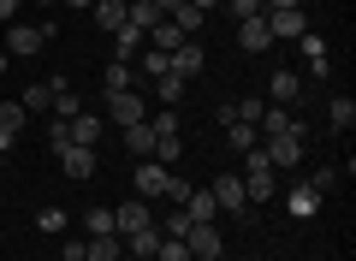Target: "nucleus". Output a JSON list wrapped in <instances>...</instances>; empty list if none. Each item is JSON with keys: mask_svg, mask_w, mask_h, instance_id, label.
<instances>
[{"mask_svg": "<svg viewBox=\"0 0 356 261\" xmlns=\"http://www.w3.org/2000/svg\"><path fill=\"white\" fill-rule=\"evenodd\" d=\"M18 107H24V113H48V107H54V77H42V84H24Z\"/></svg>", "mask_w": 356, "mask_h": 261, "instance_id": "21", "label": "nucleus"}, {"mask_svg": "<svg viewBox=\"0 0 356 261\" xmlns=\"http://www.w3.org/2000/svg\"><path fill=\"white\" fill-rule=\"evenodd\" d=\"M172 24H178V36H196V30H202V13H196L191 0H184V6L172 13Z\"/></svg>", "mask_w": 356, "mask_h": 261, "instance_id": "33", "label": "nucleus"}, {"mask_svg": "<svg viewBox=\"0 0 356 261\" xmlns=\"http://www.w3.org/2000/svg\"><path fill=\"white\" fill-rule=\"evenodd\" d=\"M297 95H303V84H297V72H273V77H267V107H291V101Z\"/></svg>", "mask_w": 356, "mask_h": 261, "instance_id": "11", "label": "nucleus"}, {"mask_svg": "<svg viewBox=\"0 0 356 261\" xmlns=\"http://www.w3.org/2000/svg\"><path fill=\"white\" fill-rule=\"evenodd\" d=\"M119 261H137V255H119Z\"/></svg>", "mask_w": 356, "mask_h": 261, "instance_id": "44", "label": "nucleus"}, {"mask_svg": "<svg viewBox=\"0 0 356 261\" xmlns=\"http://www.w3.org/2000/svg\"><path fill=\"white\" fill-rule=\"evenodd\" d=\"M48 36H54L48 24H13V30H6V54H18V60H36Z\"/></svg>", "mask_w": 356, "mask_h": 261, "instance_id": "4", "label": "nucleus"}, {"mask_svg": "<svg viewBox=\"0 0 356 261\" xmlns=\"http://www.w3.org/2000/svg\"><path fill=\"white\" fill-rule=\"evenodd\" d=\"M119 255H125V237H119V232L89 237V244H83V261H119Z\"/></svg>", "mask_w": 356, "mask_h": 261, "instance_id": "19", "label": "nucleus"}, {"mask_svg": "<svg viewBox=\"0 0 356 261\" xmlns=\"http://www.w3.org/2000/svg\"><path fill=\"white\" fill-rule=\"evenodd\" d=\"M65 226H72V220H65V208H42L36 214V232H48V237H60Z\"/></svg>", "mask_w": 356, "mask_h": 261, "instance_id": "32", "label": "nucleus"}, {"mask_svg": "<svg viewBox=\"0 0 356 261\" xmlns=\"http://www.w3.org/2000/svg\"><path fill=\"white\" fill-rule=\"evenodd\" d=\"M54 261H65V255H54Z\"/></svg>", "mask_w": 356, "mask_h": 261, "instance_id": "46", "label": "nucleus"}, {"mask_svg": "<svg viewBox=\"0 0 356 261\" xmlns=\"http://www.w3.org/2000/svg\"><path fill=\"white\" fill-rule=\"evenodd\" d=\"M48 113H54V125H72L77 113H83V101H77V89H65L60 77H54V107H48Z\"/></svg>", "mask_w": 356, "mask_h": 261, "instance_id": "16", "label": "nucleus"}, {"mask_svg": "<svg viewBox=\"0 0 356 261\" xmlns=\"http://www.w3.org/2000/svg\"><path fill=\"white\" fill-rule=\"evenodd\" d=\"M226 6H232V18H238V24H243V18H261V13H267L261 0H226Z\"/></svg>", "mask_w": 356, "mask_h": 261, "instance_id": "35", "label": "nucleus"}, {"mask_svg": "<svg viewBox=\"0 0 356 261\" xmlns=\"http://www.w3.org/2000/svg\"><path fill=\"white\" fill-rule=\"evenodd\" d=\"M184 196H191V184H184V178H166V202H178V208H184Z\"/></svg>", "mask_w": 356, "mask_h": 261, "instance_id": "37", "label": "nucleus"}, {"mask_svg": "<svg viewBox=\"0 0 356 261\" xmlns=\"http://www.w3.org/2000/svg\"><path fill=\"white\" fill-rule=\"evenodd\" d=\"M13 13H18V0H0V24H13Z\"/></svg>", "mask_w": 356, "mask_h": 261, "instance_id": "39", "label": "nucleus"}, {"mask_svg": "<svg viewBox=\"0 0 356 261\" xmlns=\"http://www.w3.org/2000/svg\"><path fill=\"white\" fill-rule=\"evenodd\" d=\"M250 155V173H243V196L250 202H273V190H280V173H273V161H267V149L255 143V149H243Z\"/></svg>", "mask_w": 356, "mask_h": 261, "instance_id": "1", "label": "nucleus"}, {"mask_svg": "<svg viewBox=\"0 0 356 261\" xmlns=\"http://www.w3.org/2000/svg\"><path fill=\"white\" fill-rule=\"evenodd\" d=\"M261 18H267V36H273V42H297V36H309L303 6H285V13H261Z\"/></svg>", "mask_w": 356, "mask_h": 261, "instance_id": "6", "label": "nucleus"}, {"mask_svg": "<svg viewBox=\"0 0 356 261\" xmlns=\"http://www.w3.org/2000/svg\"><path fill=\"white\" fill-rule=\"evenodd\" d=\"M297 48H303L309 72H315V77H327V42H321V36H297Z\"/></svg>", "mask_w": 356, "mask_h": 261, "instance_id": "25", "label": "nucleus"}, {"mask_svg": "<svg viewBox=\"0 0 356 261\" xmlns=\"http://www.w3.org/2000/svg\"><path fill=\"white\" fill-rule=\"evenodd\" d=\"M184 214H191L196 226H214V220H220V208H214V190H208V184H202V190H191V196H184Z\"/></svg>", "mask_w": 356, "mask_h": 261, "instance_id": "17", "label": "nucleus"}, {"mask_svg": "<svg viewBox=\"0 0 356 261\" xmlns=\"http://www.w3.org/2000/svg\"><path fill=\"white\" fill-rule=\"evenodd\" d=\"M178 6H184V0H154V13H161V18H172Z\"/></svg>", "mask_w": 356, "mask_h": 261, "instance_id": "38", "label": "nucleus"}, {"mask_svg": "<svg viewBox=\"0 0 356 261\" xmlns=\"http://www.w3.org/2000/svg\"><path fill=\"white\" fill-rule=\"evenodd\" d=\"M60 173L77 178V184H89L95 178V149H60Z\"/></svg>", "mask_w": 356, "mask_h": 261, "instance_id": "12", "label": "nucleus"}, {"mask_svg": "<svg viewBox=\"0 0 356 261\" xmlns=\"http://www.w3.org/2000/svg\"><path fill=\"white\" fill-rule=\"evenodd\" d=\"M285 208H291V220H309V214H321V190L309 184H291V196H285Z\"/></svg>", "mask_w": 356, "mask_h": 261, "instance_id": "14", "label": "nucleus"}, {"mask_svg": "<svg viewBox=\"0 0 356 261\" xmlns=\"http://www.w3.org/2000/svg\"><path fill=\"white\" fill-rule=\"evenodd\" d=\"M102 89H107V95H119V89H137V72H131V60H107Z\"/></svg>", "mask_w": 356, "mask_h": 261, "instance_id": "20", "label": "nucleus"}, {"mask_svg": "<svg viewBox=\"0 0 356 261\" xmlns=\"http://www.w3.org/2000/svg\"><path fill=\"white\" fill-rule=\"evenodd\" d=\"M172 72L184 77V84H191V77L202 72V42H196V36H191V42H178V48H172Z\"/></svg>", "mask_w": 356, "mask_h": 261, "instance_id": "15", "label": "nucleus"}, {"mask_svg": "<svg viewBox=\"0 0 356 261\" xmlns=\"http://www.w3.org/2000/svg\"><path fill=\"white\" fill-rule=\"evenodd\" d=\"M191 6H196V13H208V6H226V0H191Z\"/></svg>", "mask_w": 356, "mask_h": 261, "instance_id": "40", "label": "nucleus"}, {"mask_svg": "<svg viewBox=\"0 0 356 261\" xmlns=\"http://www.w3.org/2000/svg\"><path fill=\"white\" fill-rule=\"evenodd\" d=\"M89 13H95V24H102L107 36H113V30L125 24V0H95V6H89Z\"/></svg>", "mask_w": 356, "mask_h": 261, "instance_id": "24", "label": "nucleus"}, {"mask_svg": "<svg viewBox=\"0 0 356 261\" xmlns=\"http://www.w3.org/2000/svg\"><path fill=\"white\" fill-rule=\"evenodd\" d=\"M143 42H149V48H161V54H172L178 42H191V36H178V24H172V18H161V24H154Z\"/></svg>", "mask_w": 356, "mask_h": 261, "instance_id": "23", "label": "nucleus"}, {"mask_svg": "<svg viewBox=\"0 0 356 261\" xmlns=\"http://www.w3.org/2000/svg\"><path fill=\"white\" fill-rule=\"evenodd\" d=\"M83 232L89 237H107V232H113V208H89L83 214Z\"/></svg>", "mask_w": 356, "mask_h": 261, "instance_id": "29", "label": "nucleus"}, {"mask_svg": "<svg viewBox=\"0 0 356 261\" xmlns=\"http://www.w3.org/2000/svg\"><path fill=\"white\" fill-rule=\"evenodd\" d=\"M309 184H315V190H321V196H327V190H332V184H339V173H332V166H321V173H309Z\"/></svg>", "mask_w": 356, "mask_h": 261, "instance_id": "36", "label": "nucleus"}, {"mask_svg": "<svg viewBox=\"0 0 356 261\" xmlns=\"http://www.w3.org/2000/svg\"><path fill=\"white\" fill-rule=\"evenodd\" d=\"M184 249H191V261H214V255H226V237H220V226H191Z\"/></svg>", "mask_w": 356, "mask_h": 261, "instance_id": "8", "label": "nucleus"}, {"mask_svg": "<svg viewBox=\"0 0 356 261\" xmlns=\"http://www.w3.org/2000/svg\"><path fill=\"white\" fill-rule=\"evenodd\" d=\"M327 113H332V125H339V131H350V125H356V101H350V95H332Z\"/></svg>", "mask_w": 356, "mask_h": 261, "instance_id": "31", "label": "nucleus"}, {"mask_svg": "<svg viewBox=\"0 0 356 261\" xmlns=\"http://www.w3.org/2000/svg\"><path fill=\"white\" fill-rule=\"evenodd\" d=\"M154 249H161V226H143V232H125V255H137V261H154Z\"/></svg>", "mask_w": 356, "mask_h": 261, "instance_id": "18", "label": "nucleus"}, {"mask_svg": "<svg viewBox=\"0 0 356 261\" xmlns=\"http://www.w3.org/2000/svg\"><path fill=\"white\" fill-rule=\"evenodd\" d=\"M166 178H172V166H161V161H143L131 184H137V196H143V202H154V196H166Z\"/></svg>", "mask_w": 356, "mask_h": 261, "instance_id": "10", "label": "nucleus"}, {"mask_svg": "<svg viewBox=\"0 0 356 261\" xmlns=\"http://www.w3.org/2000/svg\"><path fill=\"white\" fill-rule=\"evenodd\" d=\"M178 155H184V137H178V131H172V137H154V155H149V161H161V166H172Z\"/></svg>", "mask_w": 356, "mask_h": 261, "instance_id": "27", "label": "nucleus"}, {"mask_svg": "<svg viewBox=\"0 0 356 261\" xmlns=\"http://www.w3.org/2000/svg\"><path fill=\"white\" fill-rule=\"evenodd\" d=\"M232 107H238V125H261L267 101H261V95H243V101H232Z\"/></svg>", "mask_w": 356, "mask_h": 261, "instance_id": "30", "label": "nucleus"}, {"mask_svg": "<svg viewBox=\"0 0 356 261\" xmlns=\"http://www.w3.org/2000/svg\"><path fill=\"white\" fill-rule=\"evenodd\" d=\"M42 6H54V0H42Z\"/></svg>", "mask_w": 356, "mask_h": 261, "instance_id": "45", "label": "nucleus"}, {"mask_svg": "<svg viewBox=\"0 0 356 261\" xmlns=\"http://www.w3.org/2000/svg\"><path fill=\"white\" fill-rule=\"evenodd\" d=\"M143 226H154V208H149L143 196H131V202H119V208H113V232H119V237H125V232H143Z\"/></svg>", "mask_w": 356, "mask_h": 261, "instance_id": "9", "label": "nucleus"}, {"mask_svg": "<svg viewBox=\"0 0 356 261\" xmlns=\"http://www.w3.org/2000/svg\"><path fill=\"white\" fill-rule=\"evenodd\" d=\"M24 125H30V113L18 107V101H0V131H6V137H18Z\"/></svg>", "mask_w": 356, "mask_h": 261, "instance_id": "26", "label": "nucleus"}, {"mask_svg": "<svg viewBox=\"0 0 356 261\" xmlns=\"http://www.w3.org/2000/svg\"><path fill=\"white\" fill-rule=\"evenodd\" d=\"M65 6H77V13H89V6H95V0H65Z\"/></svg>", "mask_w": 356, "mask_h": 261, "instance_id": "41", "label": "nucleus"}, {"mask_svg": "<svg viewBox=\"0 0 356 261\" xmlns=\"http://www.w3.org/2000/svg\"><path fill=\"white\" fill-rule=\"evenodd\" d=\"M107 119L125 131V125H143L149 119V101H143V89H119V95H107Z\"/></svg>", "mask_w": 356, "mask_h": 261, "instance_id": "3", "label": "nucleus"}, {"mask_svg": "<svg viewBox=\"0 0 356 261\" xmlns=\"http://www.w3.org/2000/svg\"><path fill=\"white\" fill-rule=\"evenodd\" d=\"M125 149L137 155V161H149V155H154V131H149V119H143V125H125Z\"/></svg>", "mask_w": 356, "mask_h": 261, "instance_id": "22", "label": "nucleus"}, {"mask_svg": "<svg viewBox=\"0 0 356 261\" xmlns=\"http://www.w3.org/2000/svg\"><path fill=\"white\" fill-rule=\"evenodd\" d=\"M267 161H273V173H291V166H303V131H280V137H261Z\"/></svg>", "mask_w": 356, "mask_h": 261, "instance_id": "2", "label": "nucleus"}, {"mask_svg": "<svg viewBox=\"0 0 356 261\" xmlns=\"http://www.w3.org/2000/svg\"><path fill=\"white\" fill-rule=\"evenodd\" d=\"M208 190H214V208H220V214H243V208H250V196H243V178H238V173H220Z\"/></svg>", "mask_w": 356, "mask_h": 261, "instance_id": "7", "label": "nucleus"}, {"mask_svg": "<svg viewBox=\"0 0 356 261\" xmlns=\"http://www.w3.org/2000/svg\"><path fill=\"white\" fill-rule=\"evenodd\" d=\"M0 173H6V155H0Z\"/></svg>", "mask_w": 356, "mask_h": 261, "instance_id": "42", "label": "nucleus"}, {"mask_svg": "<svg viewBox=\"0 0 356 261\" xmlns=\"http://www.w3.org/2000/svg\"><path fill=\"white\" fill-rule=\"evenodd\" d=\"M238 48H243V54H267V48H273L267 18H243V24H238Z\"/></svg>", "mask_w": 356, "mask_h": 261, "instance_id": "13", "label": "nucleus"}, {"mask_svg": "<svg viewBox=\"0 0 356 261\" xmlns=\"http://www.w3.org/2000/svg\"><path fill=\"white\" fill-rule=\"evenodd\" d=\"M102 131H107V119L83 107L72 125H65V143H72V149H102Z\"/></svg>", "mask_w": 356, "mask_h": 261, "instance_id": "5", "label": "nucleus"}, {"mask_svg": "<svg viewBox=\"0 0 356 261\" xmlns=\"http://www.w3.org/2000/svg\"><path fill=\"white\" fill-rule=\"evenodd\" d=\"M226 143H232V149H255V143H261V131H255V125H226Z\"/></svg>", "mask_w": 356, "mask_h": 261, "instance_id": "28", "label": "nucleus"}, {"mask_svg": "<svg viewBox=\"0 0 356 261\" xmlns=\"http://www.w3.org/2000/svg\"><path fill=\"white\" fill-rule=\"evenodd\" d=\"M154 95H161L166 107H178V95H184V77H178V72H172V77H154Z\"/></svg>", "mask_w": 356, "mask_h": 261, "instance_id": "34", "label": "nucleus"}, {"mask_svg": "<svg viewBox=\"0 0 356 261\" xmlns=\"http://www.w3.org/2000/svg\"><path fill=\"white\" fill-rule=\"evenodd\" d=\"M0 249H6V232H0Z\"/></svg>", "mask_w": 356, "mask_h": 261, "instance_id": "43", "label": "nucleus"}]
</instances>
